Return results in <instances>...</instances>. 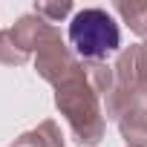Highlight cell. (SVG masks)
Returning <instances> with one entry per match:
<instances>
[{
    "instance_id": "obj_1",
    "label": "cell",
    "mask_w": 147,
    "mask_h": 147,
    "mask_svg": "<svg viewBox=\"0 0 147 147\" xmlns=\"http://www.w3.org/2000/svg\"><path fill=\"white\" fill-rule=\"evenodd\" d=\"M118 23L104 9H84L69 23V43L81 58H104L118 49Z\"/></svg>"
}]
</instances>
